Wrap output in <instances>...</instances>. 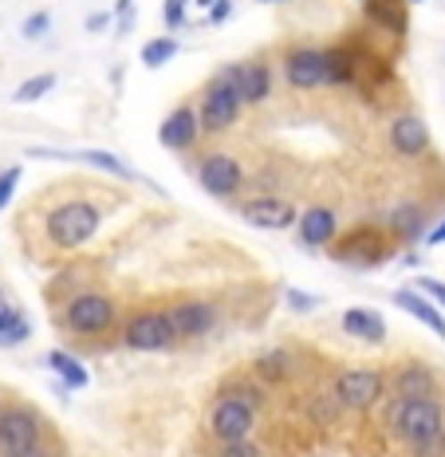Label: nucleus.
<instances>
[{
    "label": "nucleus",
    "instance_id": "0eeeda50",
    "mask_svg": "<svg viewBox=\"0 0 445 457\" xmlns=\"http://www.w3.org/2000/svg\"><path fill=\"white\" fill-rule=\"evenodd\" d=\"M391 386V378L375 367H347L335 375V403L347 406L355 414H367L383 398V390Z\"/></svg>",
    "mask_w": 445,
    "mask_h": 457
},
{
    "label": "nucleus",
    "instance_id": "7c9ffc66",
    "mask_svg": "<svg viewBox=\"0 0 445 457\" xmlns=\"http://www.w3.org/2000/svg\"><path fill=\"white\" fill-rule=\"evenodd\" d=\"M189 4H194V0H166V4H162V21H166L169 32L189 21Z\"/></svg>",
    "mask_w": 445,
    "mask_h": 457
},
{
    "label": "nucleus",
    "instance_id": "20e7f679",
    "mask_svg": "<svg viewBox=\"0 0 445 457\" xmlns=\"http://www.w3.org/2000/svg\"><path fill=\"white\" fill-rule=\"evenodd\" d=\"M44 228H47V241H52L55 249L75 253V249H83V245H91L95 237H99L103 213H99V205H91V202H63L47 213Z\"/></svg>",
    "mask_w": 445,
    "mask_h": 457
},
{
    "label": "nucleus",
    "instance_id": "aec40b11",
    "mask_svg": "<svg viewBox=\"0 0 445 457\" xmlns=\"http://www.w3.org/2000/svg\"><path fill=\"white\" fill-rule=\"evenodd\" d=\"M391 300L399 303L406 316H414L418 323H425V328H430L433 336H441V343H445V312H441L430 296H425V292H418V288H402V292H394Z\"/></svg>",
    "mask_w": 445,
    "mask_h": 457
},
{
    "label": "nucleus",
    "instance_id": "c9c22d12",
    "mask_svg": "<svg viewBox=\"0 0 445 457\" xmlns=\"http://www.w3.org/2000/svg\"><path fill=\"white\" fill-rule=\"evenodd\" d=\"M111 24H115V16H111V12H91L87 21H83L87 32H103V28H111Z\"/></svg>",
    "mask_w": 445,
    "mask_h": 457
},
{
    "label": "nucleus",
    "instance_id": "72a5a7b5",
    "mask_svg": "<svg viewBox=\"0 0 445 457\" xmlns=\"http://www.w3.org/2000/svg\"><path fill=\"white\" fill-rule=\"evenodd\" d=\"M284 300H288L292 312H316L319 308V296H311L304 288H284Z\"/></svg>",
    "mask_w": 445,
    "mask_h": 457
},
{
    "label": "nucleus",
    "instance_id": "58836bf2",
    "mask_svg": "<svg viewBox=\"0 0 445 457\" xmlns=\"http://www.w3.org/2000/svg\"><path fill=\"white\" fill-rule=\"evenodd\" d=\"M12 457H47V453H44V445H32V450H24V453H12Z\"/></svg>",
    "mask_w": 445,
    "mask_h": 457
},
{
    "label": "nucleus",
    "instance_id": "79ce46f5",
    "mask_svg": "<svg viewBox=\"0 0 445 457\" xmlns=\"http://www.w3.org/2000/svg\"><path fill=\"white\" fill-rule=\"evenodd\" d=\"M0 414H4V403H0Z\"/></svg>",
    "mask_w": 445,
    "mask_h": 457
},
{
    "label": "nucleus",
    "instance_id": "7ed1b4c3",
    "mask_svg": "<svg viewBox=\"0 0 445 457\" xmlns=\"http://www.w3.org/2000/svg\"><path fill=\"white\" fill-rule=\"evenodd\" d=\"M394 241L399 237L391 228H378V225H355L347 233H339L331 241V261L347 264V269H378L386 256L394 253Z\"/></svg>",
    "mask_w": 445,
    "mask_h": 457
},
{
    "label": "nucleus",
    "instance_id": "39448f33",
    "mask_svg": "<svg viewBox=\"0 0 445 457\" xmlns=\"http://www.w3.org/2000/svg\"><path fill=\"white\" fill-rule=\"evenodd\" d=\"M241 91H236V63H225L221 71L205 83L202 99H197V119H202V135H221L241 114Z\"/></svg>",
    "mask_w": 445,
    "mask_h": 457
},
{
    "label": "nucleus",
    "instance_id": "2f4dec72",
    "mask_svg": "<svg viewBox=\"0 0 445 457\" xmlns=\"http://www.w3.org/2000/svg\"><path fill=\"white\" fill-rule=\"evenodd\" d=\"M217 457H264V450L252 442V437H241V442H221Z\"/></svg>",
    "mask_w": 445,
    "mask_h": 457
},
{
    "label": "nucleus",
    "instance_id": "b1692460",
    "mask_svg": "<svg viewBox=\"0 0 445 457\" xmlns=\"http://www.w3.org/2000/svg\"><path fill=\"white\" fill-rule=\"evenodd\" d=\"M32 336V323L16 303H8L0 296V347H16V343H24Z\"/></svg>",
    "mask_w": 445,
    "mask_h": 457
},
{
    "label": "nucleus",
    "instance_id": "f704fd0d",
    "mask_svg": "<svg viewBox=\"0 0 445 457\" xmlns=\"http://www.w3.org/2000/svg\"><path fill=\"white\" fill-rule=\"evenodd\" d=\"M414 288L425 292V296H430V300H433V303H438V308L445 312V280H433V276H422V280L414 284Z\"/></svg>",
    "mask_w": 445,
    "mask_h": 457
},
{
    "label": "nucleus",
    "instance_id": "c85d7f7f",
    "mask_svg": "<svg viewBox=\"0 0 445 457\" xmlns=\"http://www.w3.org/2000/svg\"><path fill=\"white\" fill-rule=\"evenodd\" d=\"M21 174H24L21 166H8V170H0V209H8V205H12L16 186H21Z\"/></svg>",
    "mask_w": 445,
    "mask_h": 457
},
{
    "label": "nucleus",
    "instance_id": "a878e982",
    "mask_svg": "<svg viewBox=\"0 0 445 457\" xmlns=\"http://www.w3.org/2000/svg\"><path fill=\"white\" fill-rule=\"evenodd\" d=\"M252 370H257L260 383H284L288 370H292V355L288 351H264V355H257Z\"/></svg>",
    "mask_w": 445,
    "mask_h": 457
},
{
    "label": "nucleus",
    "instance_id": "2eb2a0df",
    "mask_svg": "<svg viewBox=\"0 0 445 457\" xmlns=\"http://www.w3.org/2000/svg\"><path fill=\"white\" fill-rule=\"evenodd\" d=\"M363 21L378 32H391L394 40H402L410 32V4L406 0H363Z\"/></svg>",
    "mask_w": 445,
    "mask_h": 457
},
{
    "label": "nucleus",
    "instance_id": "f3484780",
    "mask_svg": "<svg viewBox=\"0 0 445 457\" xmlns=\"http://www.w3.org/2000/svg\"><path fill=\"white\" fill-rule=\"evenodd\" d=\"M300 241L308 245V249H331V241L339 237V217L331 213L327 205H311L300 213Z\"/></svg>",
    "mask_w": 445,
    "mask_h": 457
},
{
    "label": "nucleus",
    "instance_id": "a19ab883",
    "mask_svg": "<svg viewBox=\"0 0 445 457\" xmlns=\"http://www.w3.org/2000/svg\"><path fill=\"white\" fill-rule=\"evenodd\" d=\"M260 4H272V0H260ZM280 4H284V0H280Z\"/></svg>",
    "mask_w": 445,
    "mask_h": 457
},
{
    "label": "nucleus",
    "instance_id": "bb28decb",
    "mask_svg": "<svg viewBox=\"0 0 445 457\" xmlns=\"http://www.w3.org/2000/svg\"><path fill=\"white\" fill-rule=\"evenodd\" d=\"M174 55H177V40H174V36H158V40H146V44H142V68L158 71V68H166Z\"/></svg>",
    "mask_w": 445,
    "mask_h": 457
},
{
    "label": "nucleus",
    "instance_id": "ddd939ff",
    "mask_svg": "<svg viewBox=\"0 0 445 457\" xmlns=\"http://www.w3.org/2000/svg\"><path fill=\"white\" fill-rule=\"evenodd\" d=\"M197 138H202V119H197V107H189V103H177V107L158 122V142H162L166 150H174V154L194 150Z\"/></svg>",
    "mask_w": 445,
    "mask_h": 457
},
{
    "label": "nucleus",
    "instance_id": "6e6552de",
    "mask_svg": "<svg viewBox=\"0 0 445 457\" xmlns=\"http://www.w3.org/2000/svg\"><path fill=\"white\" fill-rule=\"evenodd\" d=\"M122 347L127 351H166L177 343V328L169 312H138L122 323Z\"/></svg>",
    "mask_w": 445,
    "mask_h": 457
},
{
    "label": "nucleus",
    "instance_id": "4c0bfd02",
    "mask_svg": "<svg viewBox=\"0 0 445 457\" xmlns=\"http://www.w3.org/2000/svg\"><path fill=\"white\" fill-rule=\"evenodd\" d=\"M425 245H445V221L430 225V233H425Z\"/></svg>",
    "mask_w": 445,
    "mask_h": 457
},
{
    "label": "nucleus",
    "instance_id": "cd10ccee",
    "mask_svg": "<svg viewBox=\"0 0 445 457\" xmlns=\"http://www.w3.org/2000/svg\"><path fill=\"white\" fill-rule=\"evenodd\" d=\"M55 87V75L52 71H40V75H32V79H24L21 87L12 91V103H21V107H28V103H40L47 91Z\"/></svg>",
    "mask_w": 445,
    "mask_h": 457
},
{
    "label": "nucleus",
    "instance_id": "423d86ee",
    "mask_svg": "<svg viewBox=\"0 0 445 457\" xmlns=\"http://www.w3.org/2000/svg\"><path fill=\"white\" fill-rule=\"evenodd\" d=\"M257 411H260L257 390L249 395V390L229 383V390L217 398L210 411V434L217 442H241V437H249L252 426H257Z\"/></svg>",
    "mask_w": 445,
    "mask_h": 457
},
{
    "label": "nucleus",
    "instance_id": "393cba45",
    "mask_svg": "<svg viewBox=\"0 0 445 457\" xmlns=\"http://www.w3.org/2000/svg\"><path fill=\"white\" fill-rule=\"evenodd\" d=\"M47 367L60 375L63 386H71V390H83V386H87V367H83L79 359L71 355V351H63V347L47 351Z\"/></svg>",
    "mask_w": 445,
    "mask_h": 457
},
{
    "label": "nucleus",
    "instance_id": "f03ea898",
    "mask_svg": "<svg viewBox=\"0 0 445 457\" xmlns=\"http://www.w3.org/2000/svg\"><path fill=\"white\" fill-rule=\"evenodd\" d=\"M119 323V303L99 288H83L63 303V316H60V328L68 336H79V339H99L107 336L111 328Z\"/></svg>",
    "mask_w": 445,
    "mask_h": 457
},
{
    "label": "nucleus",
    "instance_id": "473e14b6",
    "mask_svg": "<svg viewBox=\"0 0 445 457\" xmlns=\"http://www.w3.org/2000/svg\"><path fill=\"white\" fill-rule=\"evenodd\" d=\"M47 28H52V16H47V12H32V16H28V21L21 24V32H24V40H44Z\"/></svg>",
    "mask_w": 445,
    "mask_h": 457
},
{
    "label": "nucleus",
    "instance_id": "1a4fd4ad",
    "mask_svg": "<svg viewBox=\"0 0 445 457\" xmlns=\"http://www.w3.org/2000/svg\"><path fill=\"white\" fill-rule=\"evenodd\" d=\"M40 434H44L40 411H32L24 403L4 406V414H0V457H12L40 445Z\"/></svg>",
    "mask_w": 445,
    "mask_h": 457
},
{
    "label": "nucleus",
    "instance_id": "ea45409f",
    "mask_svg": "<svg viewBox=\"0 0 445 457\" xmlns=\"http://www.w3.org/2000/svg\"><path fill=\"white\" fill-rule=\"evenodd\" d=\"M194 4H197V8H213L217 0H194Z\"/></svg>",
    "mask_w": 445,
    "mask_h": 457
},
{
    "label": "nucleus",
    "instance_id": "9b49d317",
    "mask_svg": "<svg viewBox=\"0 0 445 457\" xmlns=\"http://www.w3.org/2000/svg\"><path fill=\"white\" fill-rule=\"evenodd\" d=\"M197 182L210 197H236L244 189V166L233 154H210L197 166Z\"/></svg>",
    "mask_w": 445,
    "mask_h": 457
},
{
    "label": "nucleus",
    "instance_id": "412c9836",
    "mask_svg": "<svg viewBox=\"0 0 445 457\" xmlns=\"http://www.w3.org/2000/svg\"><path fill=\"white\" fill-rule=\"evenodd\" d=\"M339 323H343V331L351 339L371 343V347L386 339V320H383V312H375V308H347Z\"/></svg>",
    "mask_w": 445,
    "mask_h": 457
},
{
    "label": "nucleus",
    "instance_id": "e433bc0d",
    "mask_svg": "<svg viewBox=\"0 0 445 457\" xmlns=\"http://www.w3.org/2000/svg\"><path fill=\"white\" fill-rule=\"evenodd\" d=\"M233 16V0H217V4L210 8V24H225Z\"/></svg>",
    "mask_w": 445,
    "mask_h": 457
},
{
    "label": "nucleus",
    "instance_id": "dca6fc26",
    "mask_svg": "<svg viewBox=\"0 0 445 457\" xmlns=\"http://www.w3.org/2000/svg\"><path fill=\"white\" fill-rule=\"evenodd\" d=\"M391 150L399 158H418L430 150V127L418 119V114H399L391 122Z\"/></svg>",
    "mask_w": 445,
    "mask_h": 457
},
{
    "label": "nucleus",
    "instance_id": "a211bd4d",
    "mask_svg": "<svg viewBox=\"0 0 445 457\" xmlns=\"http://www.w3.org/2000/svg\"><path fill=\"white\" fill-rule=\"evenodd\" d=\"M236 91L244 107H260L272 95V68L264 60H241L236 63Z\"/></svg>",
    "mask_w": 445,
    "mask_h": 457
},
{
    "label": "nucleus",
    "instance_id": "4468645a",
    "mask_svg": "<svg viewBox=\"0 0 445 457\" xmlns=\"http://www.w3.org/2000/svg\"><path fill=\"white\" fill-rule=\"evenodd\" d=\"M169 312V320H174V328H177V339H202V336H210V331L221 323V312H217V303L213 300H177L174 308H166Z\"/></svg>",
    "mask_w": 445,
    "mask_h": 457
},
{
    "label": "nucleus",
    "instance_id": "c756f323",
    "mask_svg": "<svg viewBox=\"0 0 445 457\" xmlns=\"http://www.w3.org/2000/svg\"><path fill=\"white\" fill-rule=\"evenodd\" d=\"M111 16H115V32L127 36L130 28H135L138 12H135V0H115V8H111Z\"/></svg>",
    "mask_w": 445,
    "mask_h": 457
},
{
    "label": "nucleus",
    "instance_id": "4be33fe9",
    "mask_svg": "<svg viewBox=\"0 0 445 457\" xmlns=\"http://www.w3.org/2000/svg\"><path fill=\"white\" fill-rule=\"evenodd\" d=\"M391 386H394V395H402V398H430L438 378H433V370L425 363H402L391 375Z\"/></svg>",
    "mask_w": 445,
    "mask_h": 457
},
{
    "label": "nucleus",
    "instance_id": "5701e85b",
    "mask_svg": "<svg viewBox=\"0 0 445 457\" xmlns=\"http://www.w3.org/2000/svg\"><path fill=\"white\" fill-rule=\"evenodd\" d=\"M391 233L399 237V241H418V237H425V233H430L425 209L414 205V202H402V205L391 213Z\"/></svg>",
    "mask_w": 445,
    "mask_h": 457
},
{
    "label": "nucleus",
    "instance_id": "f257e3e1",
    "mask_svg": "<svg viewBox=\"0 0 445 457\" xmlns=\"http://www.w3.org/2000/svg\"><path fill=\"white\" fill-rule=\"evenodd\" d=\"M386 426L399 434V442L414 457H441L445 453V406L438 398H402L386 406Z\"/></svg>",
    "mask_w": 445,
    "mask_h": 457
},
{
    "label": "nucleus",
    "instance_id": "9d476101",
    "mask_svg": "<svg viewBox=\"0 0 445 457\" xmlns=\"http://www.w3.org/2000/svg\"><path fill=\"white\" fill-rule=\"evenodd\" d=\"M284 79L296 91L327 87V47H311V44L288 47V55H284Z\"/></svg>",
    "mask_w": 445,
    "mask_h": 457
},
{
    "label": "nucleus",
    "instance_id": "f8f14e48",
    "mask_svg": "<svg viewBox=\"0 0 445 457\" xmlns=\"http://www.w3.org/2000/svg\"><path fill=\"white\" fill-rule=\"evenodd\" d=\"M241 217L252 228H264V233H284V228L300 225V209L288 197H252V202L241 205Z\"/></svg>",
    "mask_w": 445,
    "mask_h": 457
},
{
    "label": "nucleus",
    "instance_id": "6ab92c4d",
    "mask_svg": "<svg viewBox=\"0 0 445 457\" xmlns=\"http://www.w3.org/2000/svg\"><path fill=\"white\" fill-rule=\"evenodd\" d=\"M28 154L32 158H55V162H87V166L107 170V174H115V178H135V170H130L122 158L111 154V150H44V146H36V150H28Z\"/></svg>",
    "mask_w": 445,
    "mask_h": 457
}]
</instances>
